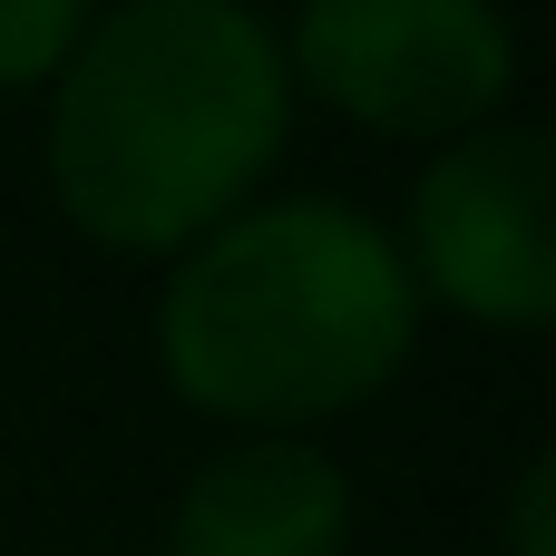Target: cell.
<instances>
[{
	"label": "cell",
	"instance_id": "7a4b0ae2",
	"mask_svg": "<svg viewBox=\"0 0 556 556\" xmlns=\"http://www.w3.org/2000/svg\"><path fill=\"white\" fill-rule=\"evenodd\" d=\"M420 342V283L401 264V235L362 205L293 195V205H235L215 235L186 244L156 362L166 381L254 430H303L332 410H362Z\"/></svg>",
	"mask_w": 556,
	"mask_h": 556
},
{
	"label": "cell",
	"instance_id": "52a82bcc",
	"mask_svg": "<svg viewBox=\"0 0 556 556\" xmlns=\"http://www.w3.org/2000/svg\"><path fill=\"white\" fill-rule=\"evenodd\" d=\"M547 498H556V479L528 469V489H518V556H547Z\"/></svg>",
	"mask_w": 556,
	"mask_h": 556
},
{
	"label": "cell",
	"instance_id": "3957f363",
	"mask_svg": "<svg viewBox=\"0 0 556 556\" xmlns=\"http://www.w3.org/2000/svg\"><path fill=\"white\" fill-rule=\"evenodd\" d=\"M283 68L391 137H469L518 88L498 0H303Z\"/></svg>",
	"mask_w": 556,
	"mask_h": 556
},
{
	"label": "cell",
	"instance_id": "8992f818",
	"mask_svg": "<svg viewBox=\"0 0 556 556\" xmlns=\"http://www.w3.org/2000/svg\"><path fill=\"white\" fill-rule=\"evenodd\" d=\"M88 29V0H0V88H49Z\"/></svg>",
	"mask_w": 556,
	"mask_h": 556
},
{
	"label": "cell",
	"instance_id": "277c9868",
	"mask_svg": "<svg viewBox=\"0 0 556 556\" xmlns=\"http://www.w3.org/2000/svg\"><path fill=\"white\" fill-rule=\"evenodd\" d=\"M410 283L450 313L538 332L556 313V235H547V137L538 127H469L430 156L410 195Z\"/></svg>",
	"mask_w": 556,
	"mask_h": 556
},
{
	"label": "cell",
	"instance_id": "5b68a950",
	"mask_svg": "<svg viewBox=\"0 0 556 556\" xmlns=\"http://www.w3.org/2000/svg\"><path fill=\"white\" fill-rule=\"evenodd\" d=\"M352 547V489L303 440H244L205 459L176 498L166 556H342Z\"/></svg>",
	"mask_w": 556,
	"mask_h": 556
},
{
	"label": "cell",
	"instance_id": "6da1fadb",
	"mask_svg": "<svg viewBox=\"0 0 556 556\" xmlns=\"http://www.w3.org/2000/svg\"><path fill=\"white\" fill-rule=\"evenodd\" d=\"M293 68L244 0H117L49 78V186L108 254H186L283 156Z\"/></svg>",
	"mask_w": 556,
	"mask_h": 556
}]
</instances>
